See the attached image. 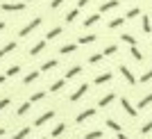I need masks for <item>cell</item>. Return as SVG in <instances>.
<instances>
[{
  "label": "cell",
  "instance_id": "6da1fadb",
  "mask_svg": "<svg viewBox=\"0 0 152 139\" xmlns=\"http://www.w3.org/2000/svg\"><path fill=\"white\" fill-rule=\"evenodd\" d=\"M41 23H43V18H41V16H34V18H32L25 27H20V30H18V37H20V39L30 37V34H32L34 30H37V27H41Z\"/></svg>",
  "mask_w": 152,
  "mask_h": 139
},
{
  "label": "cell",
  "instance_id": "7a4b0ae2",
  "mask_svg": "<svg viewBox=\"0 0 152 139\" xmlns=\"http://www.w3.org/2000/svg\"><path fill=\"white\" fill-rule=\"evenodd\" d=\"M121 107H123V112H125L129 119H136V116H139V109L134 107L132 103H129V98H125V96L121 98Z\"/></svg>",
  "mask_w": 152,
  "mask_h": 139
},
{
  "label": "cell",
  "instance_id": "3957f363",
  "mask_svg": "<svg viewBox=\"0 0 152 139\" xmlns=\"http://www.w3.org/2000/svg\"><path fill=\"white\" fill-rule=\"evenodd\" d=\"M0 9H2V12L14 14V12H25L27 5H25V2H2V5H0Z\"/></svg>",
  "mask_w": 152,
  "mask_h": 139
},
{
  "label": "cell",
  "instance_id": "277c9868",
  "mask_svg": "<svg viewBox=\"0 0 152 139\" xmlns=\"http://www.w3.org/2000/svg\"><path fill=\"white\" fill-rule=\"evenodd\" d=\"M95 114H98V109H95V107H86V109H82V112L75 116V123H86L89 119H93Z\"/></svg>",
  "mask_w": 152,
  "mask_h": 139
},
{
  "label": "cell",
  "instance_id": "5b68a950",
  "mask_svg": "<svg viewBox=\"0 0 152 139\" xmlns=\"http://www.w3.org/2000/svg\"><path fill=\"white\" fill-rule=\"evenodd\" d=\"M86 91H89V84L84 82V84H80V87H77L75 91L68 96V101H70V103H80V101L84 98V94H86Z\"/></svg>",
  "mask_w": 152,
  "mask_h": 139
},
{
  "label": "cell",
  "instance_id": "8992f818",
  "mask_svg": "<svg viewBox=\"0 0 152 139\" xmlns=\"http://www.w3.org/2000/svg\"><path fill=\"white\" fill-rule=\"evenodd\" d=\"M52 119H55V109H48V112L39 114L37 119H34V126L41 128V126H45V123H48V121H52Z\"/></svg>",
  "mask_w": 152,
  "mask_h": 139
},
{
  "label": "cell",
  "instance_id": "52a82bcc",
  "mask_svg": "<svg viewBox=\"0 0 152 139\" xmlns=\"http://www.w3.org/2000/svg\"><path fill=\"white\" fill-rule=\"evenodd\" d=\"M118 71H121V75L125 78V82H127V84H132V87H134V84L139 82V80L134 78V73H132V71H129V69H127L125 64H121V66H118Z\"/></svg>",
  "mask_w": 152,
  "mask_h": 139
},
{
  "label": "cell",
  "instance_id": "ba28073f",
  "mask_svg": "<svg viewBox=\"0 0 152 139\" xmlns=\"http://www.w3.org/2000/svg\"><path fill=\"white\" fill-rule=\"evenodd\" d=\"M111 80H114V73H111V71H107V73L95 75V78H93V84H107V82H111Z\"/></svg>",
  "mask_w": 152,
  "mask_h": 139
},
{
  "label": "cell",
  "instance_id": "9c48e42d",
  "mask_svg": "<svg viewBox=\"0 0 152 139\" xmlns=\"http://www.w3.org/2000/svg\"><path fill=\"white\" fill-rule=\"evenodd\" d=\"M114 101H116V94H114V91H109V94H104L100 101H98V107H109Z\"/></svg>",
  "mask_w": 152,
  "mask_h": 139
},
{
  "label": "cell",
  "instance_id": "30bf717a",
  "mask_svg": "<svg viewBox=\"0 0 152 139\" xmlns=\"http://www.w3.org/2000/svg\"><path fill=\"white\" fill-rule=\"evenodd\" d=\"M57 66H59V59H57V57H55V59H48V62H43V64H41V69H39V71H41V73H48V71L57 69Z\"/></svg>",
  "mask_w": 152,
  "mask_h": 139
},
{
  "label": "cell",
  "instance_id": "8fae6325",
  "mask_svg": "<svg viewBox=\"0 0 152 139\" xmlns=\"http://www.w3.org/2000/svg\"><path fill=\"white\" fill-rule=\"evenodd\" d=\"M16 46H18L16 41H7V44L0 48V59H2V57H7L9 52H14V50H16Z\"/></svg>",
  "mask_w": 152,
  "mask_h": 139
},
{
  "label": "cell",
  "instance_id": "7c38bea8",
  "mask_svg": "<svg viewBox=\"0 0 152 139\" xmlns=\"http://www.w3.org/2000/svg\"><path fill=\"white\" fill-rule=\"evenodd\" d=\"M45 50V39L43 41H37V44L30 48V57H37V55H41V52Z\"/></svg>",
  "mask_w": 152,
  "mask_h": 139
},
{
  "label": "cell",
  "instance_id": "4fadbf2b",
  "mask_svg": "<svg viewBox=\"0 0 152 139\" xmlns=\"http://www.w3.org/2000/svg\"><path fill=\"white\" fill-rule=\"evenodd\" d=\"M118 0H107V2H102L100 5V14H104V12H111V9H118Z\"/></svg>",
  "mask_w": 152,
  "mask_h": 139
},
{
  "label": "cell",
  "instance_id": "5bb4252c",
  "mask_svg": "<svg viewBox=\"0 0 152 139\" xmlns=\"http://www.w3.org/2000/svg\"><path fill=\"white\" fill-rule=\"evenodd\" d=\"M77 75H82V66H80V64H75V66H70L68 71H66V80H73V78H77Z\"/></svg>",
  "mask_w": 152,
  "mask_h": 139
},
{
  "label": "cell",
  "instance_id": "9a60e30c",
  "mask_svg": "<svg viewBox=\"0 0 152 139\" xmlns=\"http://www.w3.org/2000/svg\"><path fill=\"white\" fill-rule=\"evenodd\" d=\"M98 41V34H82L77 39V46H86V44H95Z\"/></svg>",
  "mask_w": 152,
  "mask_h": 139
},
{
  "label": "cell",
  "instance_id": "2e32d148",
  "mask_svg": "<svg viewBox=\"0 0 152 139\" xmlns=\"http://www.w3.org/2000/svg\"><path fill=\"white\" fill-rule=\"evenodd\" d=\"M39 75H41V71H30V73L23 78V84H32V82H37Z\"/></svg>",
  "mask_w": 152,
  "mask_h": 139
},
{
  "label": "cell",
  "instance_id": "e0dca14e",
  "mask_svg": "<svg viewBox=\"0 0 152 139\" xmlns=\"http://www.w3.org/2000/svg\"><path fill=\"white\" fill-rule=\"evenodd\" d=\"M64 132H66V123H57V126H55V128L50 130V137H55V139H57V137H61Z\"/></svg>",
  "mask_w": 152,
  "mask_h": 139
},
{
  "label": "cell",
  "instance_id": "ac0fdd59",
  "mask_svg": "<svg viewBox=\"0 0 152 139\" xmlns=\"http://www.w3.org/2000/svg\"><path fill=\"white\" fill-rule=\"evenodd\" d=\"M141 30L145 32V34L152 32V18H150V16H143V18H141Z\"/></svg>",
  "mask_w": 152,
  "mask_h": 139
},
{
  "label": "cell",
  "instance_id": "d6986e66",
  "mask_svg": "<svg viewBox=\"0 0 152 139\" xmlns=\"http://www.w3.org/2000/svg\"><path fill=\"white\" fill-rule=\"evenodd\" d=\"M64 87H66V78H61V80H55V82L50 84V91H52V94H57V91H61Z\"/></svg>",
  "mask_w": 152,
  "mask_h": 139
},
{
  "label": "cell",
  "instance_id": "ffe728a7",
  "mask_svg": "<svg viewBox=\"0 0 152 139\" xmlns=\"http://www.w3.org/2000/svg\"><path fill=\"white\" fill-rule=\"evenodd\" d=\"M61 32H64V27H59V25L50 27V30H48V34H45V41H48V39H57L59 34H61Z\"/></svg>",
  "mask_w": 152,
  "mask_h": 139
},
{
  "label": "cell",
  "instance_id": "44dd1931",
  "mask_svg": "<svg viewBox=\"0 0 152 139\" xmlns=\"http://www.w3.org/2000/svg\"><path fill=\"white\" fill-rule=\"evenodd\" d=\"M75 50H77V41H75V44H64L61 48H59L61 55H70V52H75Z\"/></svg>",
  "mask_w": 152,
  "mask_h": 139
},
{
  "label": "cell",
  "instance_id": "7402d4cb",
  "mask_svg": "<svg viewBox=\"0 0 152 139\" xmlns=\"http://www.w3.org/2000/svg\"><path fill=\"white\" fill-rule=\"evenodd\" d=\"M77 18H80V9H77V7H73V9L66 14V23H75Z\"/></svg>",
  "mask_w": 152,
  "mask_h": 139
},
{
  "label": "cell",
  "instance_id": "603a6c76",
  "mask_svg": "<svg viewBox=\"0 0 152 139\" xmlns=\"http://www.w3.org/2000/svg\"><path fill=\"white\" fill-rule=\"evenodd\" d=\"M98 21H100V12H98V14H91V16H86V18H84V27H91V25H95Z\"/></svg>",
  "mask_w": 152,
  "mask_h": 139
},
{
  "label": "cell",
  "instance_id": "cb8c5ba5",
  "mask_svg": "<svg viewBox=\"0 0 152 139\" xmlns=\"http://www.w3.org/2000/svg\"><path fill=\"white\" fill-rule=\"evenodd\" d=\"M104 123H107V128H109V130H114V132H123V126L118 123V121H114V119H107Z\"/></svg>",
  "mask_w": 152,
  "mask_h": 139
},
{
  "label": "cell",
  "instance_id": "d4e9b609",
  "mask_svg": "<svg viewBox=\"0 0 152 139\" xmlns=\"http://www.w3.org/2000/svg\"><path fill=\"white\" fill-rule=\"evenodd\" d=\"M30 107H32V103H30V101L20 103V105H18V109H16V114H18V116H25V114L30 112Z\"/></svg>",
  "mask_w": 152,
  "mask_h": 139
},
{
  "label": "cell",
  "instance_id": "484cf974",
  "mask_svg": "<svg viewBox=\"0 0 152 139\" xmlns=\"http://www.w3.org/2000/svg\"><path fill=\"white\" fill-rule=\"evenodd\" d=\"M30 132H32V128H20L18 132H14L12 139H27V137H30Z\"/></svg>",
  "mask_w": 152,
  "mask_h": 139
},
{
  "label": "cell",
  "instance_id": "4316f807",
  "mask_svg": "<svg viewBox=\"0 0 152 139\" xmlns=\"http://www.w3.org/2000/svg\"><path fill=\"white\" fill-rule=\"evenodd\" d=\"M148 105H152V94H148V96H143L139 101V105H136V109H145Z\"/></svg>",
  "mask_w": 152,
  "mask_h": 139
},
{
  "label": "cell",
  "instance_id": "83f0119b",
  "mask_svg": "<svg viewBox=\"0 0 152 139\" xmlns=\"http://www.w3.org/2000/svg\"><path fill=\"white\" fill-rule=\"evenodd\" d=\"M141 16V7H132V9H127V14H125V18H139Z\"/></svg>",
  "mask_w": 152,
  "mask_h": 139
},
{
  "label": "cell",
  "instance_id": "f1b7e54d",
  "mask_svg": "<svg viewBox=\"0 0 152 139\" xmlns=\"http://www.w3.org/2000/svg\"><path fill=\"white\" fill-rule=\"evenodd\" d=\"M102 137H104L102 130H89V132L84 135V139H102Z\"/></svg>",
  "mask_w": 152,
  "mask_h": 139
},
{
  "label": "cell",
  "instance_id": "f546056e",
  "mask_svg": "<svg viewBox=\"0 0 152 139\" xmlns=\"http://www.w3.org/2000/svg\"><path fill=\"white\" fill-rule=\"evenodd\" d=\"M129 55H132L134 59H136V62H143V52H141L139 48H136V46H129Z\"/></svg>",
  "mask_w": 152,
  "mask_h": 139
},
{
  "label": "cell",
  "instance_id": "4dcf8cb0",
  "mask_svg": "<svg viewBox=\"0 0 152 139\" xmlns=\"http://www.w3.org/2000/svg\"><path fill=\"white\" fill-rule=\"evenodd\" d=\"M123 23H125V18H121V16H118V18H111L109 21V30H118V27H123Z\"/></svg>",
  "mask_w": 152,
  "mask_h": 139
},
{
  "label": "cell",
  "instance_id": "1f68e13d",
  "mask_svg": "<svg viewBox=\"0 0 152 139\" xmlns=\"http://www.w3.org/2000/svg\"><path fill=\"white\" fill-rule=\"evenodd\" d=\"M45 98V91H34V94H30V103H41Z\"/></svg>",
  "mask_w": 152,
  "mask_h": 139
},
{
  "label": "cell",
  "instance_id": "d6a6232c",
  "mask_svg": "<svg viewBox=\"0 0 152 139\" xmlns=\"http://www.w3.org/2000/svg\"><path fill=\"white\" fill-rule=\"evenodd\" d=\"M121 41H125L127 46H136V39H134L132 34H127V32H123V34H121Z\"/></svg>",
  "mask_w": 152,
  "mask_h": 139
},
{
  "label": "cell",
  "instance_id": "836d02e7",
  "mask_svg": "<svg viewBox=\"0 0 152 139\" xmlns=\"http://www.w3.org/2000/svg\"><path fill=\"white\" fill-rule=\"evenodd\" d=\"M18 73H20V64H14V66H9V69H7L5 75H7V78H12V75H18Z\"/></svg>",
  "mask_w": 152,
  "mask_h": 139
},
{
  "label": "cell",
  "instance_id": "e575fe53",
  "mask_svg": "<svg viewBox=\"0 0 152 139\" xmlns=\"http://www.w3.org/2000/svg\"><path fill=\"white\" fill-rule=\"evenodd\" d=\"M102 57H104L102 52H93V55H89V64H93V66H95V64H100Z\"/></svg>",
  "mask_w": 152,
  "mask_h": 139
},
{
  "label": "cell",
  "instance_id": "d590c367",
  "mask_svg": "<svg viewBox=\"0 0 152 139\" xmlns=\"http://www.w3.org/2000/svg\"><path fill=\"white\" fill-rule=\"evenodd\" d=\"M116 52H118V46L109 44V46H104V50H102V55L107 57V55H116Z\"/></svg>",
  "mask_w": 152,
  "mask_h": 139
},
{
  "label": "cell",
  "instance_id": "8d00e7d4",
  "mask_svg": "<svg viewBox=\"0 0 152 139\" xmlns=\"http://www.w3.org/2000/svg\"><path fill=\"white\" fill-rule=\"evenodd\" d=\"M150 132H152V116H150V121H145L141 126V135H150Z\"/></svg>",
  "mask_w": 152,
  "mask_h": 139
},
{
  "label": "cell",
  "instance_id": "74e56055",
  "mask_svg": "<svg viewBox=\"0 0 152 139\" xmlns=\"http://www.w3.org/2000/svg\"><path fill=\"white\" fill-rule=\"evenodd\" d=\"M9 105H12V98H9V96H5V98H0V112H2V109H7Z\"/></svg>",
  "mask_w": 152,
  "mask_h": 139
},
{
  "label": "cell",
  "instance_id": "f35d334b",
  "mask_svg": "<svg viewBox=\"0 0 152 139\" xmlns=\"http://www.w3.org/2000/svg\"><path fill=\"white\" fill-rule=\"evenodd\" d=\"M150 80H152V69H150V71H145V73L139 78V82H150Z\"/></svg>",
  "mask_w": 152,
  "mask_h": 139
},
{
  "label": "cell",
  "instance_id": "ab89813d",
  "mask_svg": "<svg viewBox=\"0 0 152 139\" xmlns=\"http://www.w3.org/2000/svg\"><path fill=\"white\" fill-rule=\"evenodd\" d=\"M89 2H91V0H77V9H82V7H86V5H89Z\"/></svg>",
  "mask_w": 152,
  "mask_h": 139
},
{
  "label": "cell",
  "instance_id": "60d3db41",
  "mask_svg": "<svg viewBox=\"0 0 152 139\" xmlns=\"http://www.w3.org/2000/svg\"><path fill=\"white\" fill-rule=\"evenodd\" d=\"M61 5H64V0H52V2H50L52 9H57V7H61Z\"/></svg>",
  "mask_w": 152,
  "mask_h": 139
},
{
  "label": "cell",
  "instance_id": "b9f144b4",
  "mask_svg": "<svg viewBox=\"0 0 152 139\" xmlns=\"http://www.w3.org/2000/svg\"><path fill=\"white\" fill-rule=\"evenodd\" d=\"M116 139H132V137H127L125 132H116Z\"/></svg>",
  "mask_w": 152,
  "mask_h": 139
},
{
  "label": "cell",
  "instance_id": "7bdbcfd3",
  "mask_svg": "<svg viewBox=\"0 0 152 139\" xmlns=\"http://www.w3.org/2000/svg\"><path fill=\"white\" fill-rule=\"evenodd\" d=\"M5 82H7V75L2 73V75H0V84H5Z\"/></svg>",
  "mask_w": 152,
  "mask_h": 139
},
{
  "label": "cell",
  "instance_id": "ee69618b",
  "mask_svg": "<svg viewBox=\"0 0 152 139\" xmlns=\"http://www.w3.org/2000/svg\"><path fill=\"white\" fill-rule=\"evenodd\" d=\"M5 27H7V23H5V21H0V32L5 30Z\"/></svg>",
  "mask_w": 152,
  "mask_h": 139
},
{
  "label": "cell",
  "instance_id": "f6af8a7d",
  "mask_svg": "<svg viewBox=\"0 0 152 139\" xmlns=\"http://www.w3.org/2000/svg\"><path fill=\"white\" fill-rule=\"evenodd\" d=\"M5 135H7V130H5V128H0V137H5Z\"/></svg>",
  "mask_w": 152,
  "mask_h": 139
},
{
  "label": "cell",
  "instance_id": "bcb514c9",
  "mask_svg": "<svg viewBox=\"0 0 152 139\" xmlns=\"http://www.w3.org/2000/svg\"><path fill=\"white\" fill-rule=\"evenodd\" d=\"M25 2H32V0H25Z\"/></svg>",
  "mask_w": 152,
  "mask_h": 139
},
{
  "label": "cell",
  "instance_id": "7dc6e473",
  "mask_svg": "<svg viewBox=\"0 0 152 139\" xmlns=\"http://www.w3.org/2000/svg\"><path fill=\"white\" fill-rule=\"evenodd\" d=\"M41 139H48V137H41Z\"/></svg>",
  "mask_w": 152,
  "mask_h": 139
}]
</instances>
